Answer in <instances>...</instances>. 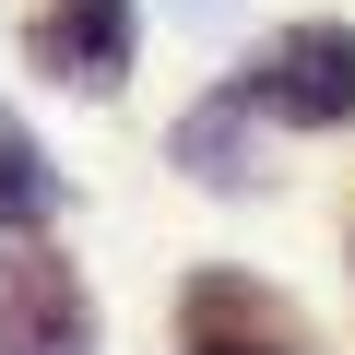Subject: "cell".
Returning <instances> with one entry per match:
<instances>
[{
	"instance_id": "6da1fadb",
	"label": "cell",
	"mask_w": 355,
	"mask_h": 355,
	"mask_svg": "<svg viewBox=\"0 0 355 355\" xmlns=\"http://www.w3.org/2000/svg\"><path fill=\"white\" fill-rule=\"evenodd\" d=\"M237 95H249L261 119H284V130H343V119H355V24L308 12V24L261 36L249 71H237Z\"/></svg>"
},
{
	"instance_id": "7a4b0ae2",
	"label": "cell",
	"mask_w": 355,
	"mask_h": 355,
	"mask_svg": "<svg viewBox=\"0 0 355 355\" xmlns=\"http://www.w3.org/2000/svg\"><path fill=\"white\" fill-rule=\"evenodd\" d=\"M0 355H95V296L48 249V225L0 237Z\"/></svg>"
},
{
	"instance_id": "3957f363",
	"label": "cell",
	"mask_w": 355,
	"mask_h": 355,
	"mask_svg": "<svg viewBox=\"0 0 355 355\" xmlns=\"http://www.w3.org/2000/svg\"><path fill=\"white\" fill-rule=\"evenodd\" d=\"M24 60L71 95H119L130 60H142V12L130 0H48V12L24 24Z\"/></svg>"
},
{
	"instance_id": "277c9868",
	"label": "cell",
	"mask_w": 355,
	"mask_h": 355,
	"mask_svg": "<svg viewBox=\"0 0 355 355\" xmlns=\"http://www.w3.org/2000/svg\"><path fill=\"white\" fill-rule=\"evenodd\" d=\"M178 331L190 343H284V355H308V320L249 272H190L178 284Z\"/></svg>"
},
{
	"instance_id": "5b68a950",
	"label": "cell",
	"mask_w": 355,
	"mask_h": 355,
	"mask_svg": "<svg viewBox=\"0 0 355 355\" xmlns=\"http://www.w3.org/2000/svg\"><path fill=\"white\" fill-rule=\"evenodd\" d=\"M249 119H261V107H249V95L225 83V95H202L190 119H178V130H166V154H178V166H190V178H202V190H249V178H261V166H249Z\"/></svg>"
},
{
	"instance_id": "8992f818",
	"label": "cell",
	"mask_w": 355,
	"mask_h": 355,
	"mask_svg": "<svg viewBox=\"0 0 355 355\" xmlns=\"http://www.w3.org/2000/svg\"><path fill=\"white\" fill-rule=\"evenodd\" d=\"M60 214V166H48V142L0 107V237H36Z\"/></svg>"
},
{
	"instance_id": "52a82bcc",
	"label": "cell",
	"mask_w": 355,
	"mask_h": 355,
	"mask_svg": "<svg viewBox=\"0 0 355 355\" xmlns=\"http://www.w3.org/2000/svg\"><path fill=\"white\" fill-rule=\"evenodd\" d=\"M190 355H284V343H190Z\"/></svg>"
}]
</instances>
